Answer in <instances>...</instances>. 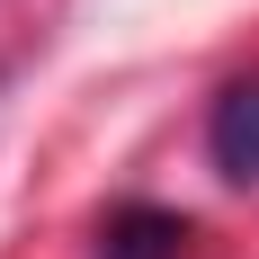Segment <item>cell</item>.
<instances>
[{"label": "cell", "instance_id": "6da1fadb", "mask_svg": "<svg viewBox=\"0 0 259 259\" xmlns=\"http://www.w3.org/2000/svg\"><path fill=\"white\" fill-rule=\"evenodd\" d=\"M206 152L224 179H259V72L224 80L214 90V116H206Z\"/></svg>", "mask_w": 259, "mask_h": 259}, {"label": "cell", "instance_id": "7a4b0ae2", "mask_svg": "<svg viewBox=\"0 0 259 259\" xmlns=\"http://www.w3.org/2000/svg\"><path fill=\"white\" fill-rule=\"evenodd\" d=\"M99 250L107 259H179L188 250V214H170V206H116L99 224Z\"/></svg>", "mask_w": 259, "mask_h": 259}]
</instances>
